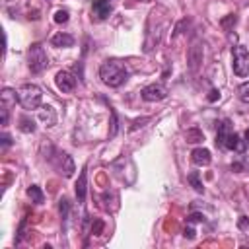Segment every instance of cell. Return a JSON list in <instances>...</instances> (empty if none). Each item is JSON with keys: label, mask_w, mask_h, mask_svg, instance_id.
Wrapping results in <instances>:
<instances>
[{"label": "cell", "mask_w": 249, "mask_h": 249, "mask_svg": "<svg viewBox=\"0 0 249 249\" xmlns=\"http://www.w3.org/2000/svg\"><path fill=\"white\" fill-rule=\"evenodd\" d=\"M68 16H70V14H68L66 10H58V12L54 14V21H56V23H66V21H68Z\"/></svg>", "instance_id": "25"}, {"label": "cell", "mask_w": 249, "mask_h": 249, "mask_svg": "<svg viewBox=\"0 0 249 249\" xmlns=\"http://www.w3.org/2000/svg\"><path fill=\"white\" fill-rule=\"evenodd\" d=\"M185 140H187L189 144H196V142H202V140H204V134H202V130H198V128H189V130L185 132Z\"/></svg>", "instance_id": "17"}, {"label": "cell", "mask_w": 249, "mask_h": 249, "mask_svg": "<svg viewBox=\"0 0 249 249\" xmlns=\"http://www.w3.org/2000/svg\"><path fill=\"white\" fill-rule=\"evenodd\" d=\"M27 196H29L33 202H37V204H41V202L45 200V195H43L41 187H37V185H31V187H27Z\"/></svg>", "instance_id": "18"}, {"label": "cell", "mask_w": 249, "mask_h": 249, "mask_svg": "<svg viewBox=\"0 0 249 249\" xmlns=\"http://www.w3.org/2000/svg\"><path fill=\"white\" fill-rule=\"evenodd\" d=\"M0 140H2V148H8V146L12 144V136H10V134H6V132L0 136Z\"/></svg>", "instance_id": "29"}, {"label": "cell", "mask_w": 249, "mask_h": 249, "mask_svg": "<svg viewBox=\"0 0 249 249\" xmlns=\"http://www.w3.org/2000/svg\"><path fill=\"white\" fill-rule=\"evenodd\" d=\"M18 101H19V105H21L25 111L39 109V107H41V101H43V91H41V88L35 86V84H23V86L18 89Z\"/></svg>", "instance_id": "2"}, {"label": "cell", "mask_w": 249, "mask_h": 249, "mask_svg": "<svg viewBox=\"0 0 249 249\" xmlns=\"http://www.w3.org/2000/svg\"><path fill=\"white\" fill-rule=\"evenodd\" d=\"M27 66H29L31 74H41L49 66V56L41 43H33L27 49Z\"/></svg>", "instance_id": "3"}, {"label": "cell", "mask_w": 249, "mask_h": 249, "mask_svg": "<svg viewBox=\"0 0 249 249\" xmlns=\"http://www.w3.org/2000/svg\"><path fill=\"white\" fill-rule=\"evenodd\" d=\"M54 82H56V88H58L62 93H70V91L76 88V78H74L70 72H66V70L56 72Z\"/></svg>", "instance_id": "8"}, {"label": "cell", "mask_w": 249, "mask_h": 249, "mask_svg": "<svg viewBox=\"0 0 249 249\" xmlns=\"http://www.w3.org/2000/svg\"><path fill=\"white\" fill-rule=\"evenodd\" d=\"M111 12H113V8H111V2L109 0H93L91 14L95 16V19H107Z\"/></svg>", "instance_id": "10"}, {"label": "cell", "mask_w": 249, "mask_h": 249, "mask_svg": "<svg viewBox=\"0 0 249 249\" xmlns=\"http://www.w3.org/2000/svg\"><path fill=\"white\" fill-rule=\"evenodd\" d=\"M19 130L21 132H35V123L29 117H19Z\"/></svg>", "instance_id": "19"}, {"label": "cell", "mask_w": 249, "mask_h": 249, "mask_svg": "<svg viewBox=\"0 0 249 249\" xmlns=\"http://www.w3.org/2000/svg\"><path fill=\"white\" fill-rule=\"evenodd\" d=\"M47 160L56 167L58 173H62L64 177H72V173H74V161H72V158L66 152H60V150H56L53 146V156H47Z\"/></svg>", "instance_id": "5"}, {"label": "cell", "mask_w": 249, "mask_h": 249, "mask_svg": "<svg viewBox=\"0 0 249 249\" xmlns=\"http://www.w3.org/2000/svg\"><path fill=\"white\" fill-rule=\"evenodd\" d=\"M216 99H220V91L218 89H212L210 95H208V101H216Z\"/></svg>", "instance_id": "30"}, {"label": "cell", "mask_w": 249, "mask_h": 249, "mask_svg": "<svg viewBox=\"0 0 249 249\" xmlns=\"http://www.w3.org/2000/svg\"><path fill=\"white\" fill-rule=\"evenodd\" d=\"M16 93H18V91H14V89H10V88H4V89H2V93H0L2 105H6V107L16 105V101H18V95H16Z\"/></svg>", "instance_id": "16"}, {"label": "cell", "mask_w": 249, "mask_h": 249, "mask_svg": "<svg viewBox=\"0 0 249 249\" xmlns=\"http://www.w3.org/2000/svg\"><path fill=\"white\" fill-rule=\"evenodd\" d=\"M231 68L239 78L249 76V51L243 45L231 47Z\"/></svg>", "instance_id": "4"}, {"label": "cell", "mask_w": 249, "mask_h": 249, "mask_svg": "<svg viewBox=\"0 0 249 249\" xmlns=\"http://www.w3.org/2000/svg\"><path fill=\"white\" fill-rule=\"evenodd\" d=\"M239 228H241V230L247 228V218H245V216H241V220H239Z\"/></svg>", "instance_id": "31"}, {"label": "cell", "mask_w": 249, "mask_h": 249, "mask_svg": "<svg viewBox=\"0 0 249 249\" xmlns=\"http://www.w3.org/2000/svg\"><path fill=\"white\" fill-rule=\"evenodd\" d=\"M191 160L195 165H208L212 161V156H210V150L206 148H195L191 152Z\"/></svg>", "instance_id": "12"}, {"label": "cell", "mask_w": 249, "mask_h": 249, "mask_svg": "<svg viewBox=\"0 0 249 249\" xmlns=\"http://www.w3.org/2000/svg\"><path fill=\"white\" fill-rule=\"evenodd\" d=\"M58 210H60V218H62V222L66 224L68 214H70V200H68L66 196L60 198V202H58Z\"/></svg>", "instance_id": "21"}, {"label": "cell", "mask_w": 249, "mask_h": 249, "mask_svg": "<svg viewBox=\"0 0 249 249\" xmlns=\"http://www.w3.org/2000/svg\"><path fill=\"white\" fill-rule=\"evenodd\" d=\"M187 181L193 185V189H195L196 193H202V191H204V187H202V183H200V179H198V171H191V173L187 175Z\"/></svg>", "instance_id": "20"}, {"label": "cell", "mask_w": 249, "mask_h": 249, "mask_svg": "<svg viewBox=\"0 0 249 249\" xmlns=\"http://www.w3.org/2000/svg\"><path fill=\"white\" fill-rule=\"evenodd\" d=\"M103 228H105V224H103V220H99V218H95V220L91 222V235H99V233L103 231Z\"/></svg>", "instance_id": "24"}, {"label": "cell", "mask_w": 249, "mask_h": 249, "mask_svg": "<svg viewBox=\"0 0 249 249\" xmlns=\"http://www.w3.org/2000/svg\"><path fill=\"white\" fill-rule=\"evenodd\" d=\"M187 222L189 224H196V222H204V216L202 214H196V212H193L189 218H187Z\"/></svg>", "instance_id": "28"}, {"label": "cell", "mask_w": 249, "mask_h": 249, "mask_svg": "<svg viewBox=\"0 0 249 249\" xmlns=\"http://www.w3.org/2000/svg\"><path fill=\"white\" fill-rule=\"evenodd\" d=\"M222 150H233V152L243 154V152H245V140H241V136H239L237 132H233V130H231V132L228 134V138L224 140Z\"/></svg>", "instance_id": "9"}, {"label": "cell", "mask_w": 249, "mask_h": 249, "mask_svg": "<svg viewBox=\"0 0 249 249\" xmlns=\"http://www.w3.org/2000/svg\"><path fill=\"white\" fill-rule=\"evenodd\" d=\"M74 189H76V198H78V202H84L86 191H88V171H86V167L82 169V173H80V177H78Z\"/></svg>", "instance_id": "13"}, {"label": "cell", "mask_w": 249, "mask_h": 249, "mask_svg": "<svg viewBox=\"0 0 249 249\" xmlns=\"http://www.w3.org/2000/svg\"><path fill=\"white\" fill-rule=\"evenodd\" d=\"M237 97H239L243 103L249 105V82H245V84H241V86L237 88Z\"/></svg>", "instance_id": "23"}, {"label": "cell", "mask_w": 249, "mask_h": 249, "mask_svg": "<svg viewBox=\"0 0 249 249\" xmlns=\"http://www.w3.org/2000/svg\"><path fill=\"white\" fill-rule=\"evenodd\" d=\"M140 95L144 101H161L167 97V88L163 84H150V86L142 88Z\"/></svg>", "instance_id": "6"}, {"label": "cell", "mask_w": 249, "mask_h": 249, "mask_svg": "<svg viewBox=\"0 0 249 249\" xmlns=\"http://www.w3.org/2000/svg\"><path fill=\"white\" fill-rule=\"evenodd\" d=\"M245 138H247V140H249V128H247V130H245Z\"/></svg>", "instance_id": "32"}, {"label": "cell", "mask_w": 249, "mask_h": 249, "mask_svg": "<svg viewBox=\"0 0 249 249\" xmlns=\"http://www.w3.org/2000/svg\"><path fill=\"white\" fill-rule=\"evenodd\" d=\"M235 23H237V16H235V14H228L226 18H222V19H220V25H222L226 31H231Z\"/></svg>", "instance_id": "22"}, {"label": "cell", "mask_w": 249, "mask_h": 249, "mask_svg": "<svg viewBox=\"0 0 249 249\" xmlns=\"http://www.w3.org/2000/svg\"><path fill=\"white\" fill-rule=\"evenodd\" d=\"M51 43L54 45V47H58V49H68V47H72L74 45V37L70 35V33H56V35H53L51 37Z\"/></svg>", "instance_id": "14"}, {"label": "cell", "mask_w": 249, "mask_h": 249, "mask_svg": "<svg viewBox=\"0 0 249 249\" xmlns=\"http://www.w3.org/2000/svg\"><path fill=\"white\" fill-rule=\"evenodd\" d=\"M202 45L198 41H195L191 47H189V53H187V64H189V70L191 72H196L200 62H202Z\"/></svg>", "instance_id": "7"}, {"label": "cell", "mask_w": 249, "mask_h": 249, "mask_svg": "<svg viewBox=\"0 0 249 249\" xmlns=\"http://www.w3.org/2000/svg\"><path fill=\"white\" fill-rule=\"evenodd\" d=\"M39 119L47 124V126H54L56 124V111L51 105H43L39 111Z\"/></svg>", "instance_id": "15"}, {"label": "cell", "mask_w": 249, "mask_h": 249, "mask_svg": "<svg viewBox=\"0 0 249 249\" xmlns=\"http://www.w3.org/2000/svg\"><path fill=\"white\" fill-rule=\"evenodd\" d=\"M148 121H150V117H142V119H136V121L132 123V126H130V130H136L138 126H144Z\"/></svg>", "instance_id": "27"}, {"label": "cell", "mask_w": 249, "mask_h": 249, "mask_svg": "<svg viewBox=\"0 0 249 249\" xmlns=\"http://www.w3.org/2000/svg\"><path fill=\"white\" fill-rule=\"evenodd\" d=\"M115 134H117V115L111 109V130H109V136H115Z\"/></svg>", "instance_id": "26"}, {"label": "cell", "mask_w": 249, "mask_h": 249, "mask_svg": "<svg viewBox=\"0 0 249 249\" xmlns=\"http://www.w3.org/2000/svg\"><path fill=\"white\" fill-rule=\"evenodd\" d=\"M218 126H216V146L218 148H222L224 146V140L228 138V134L231 132V123H230V119H222L220 123H216Z\"/></svg>", "instance_id": "11"}, {"label": "cell", "mask_w": 249, "mask_h": 249, "mask_svg": "<svg viewBox=\"0 0 249 249\" xmlns=\"http://www.w3.org/2000/svg\"><path fill=\"white\" fill-rule=\"evenodd\" d=\"M99 78H101V82L105 86L119 88V86H123L126 82L128 72H126V68H124L123 62H119V60H105L99 66Z\"/></svg>", "instance_id": "1"}]
</instances>
